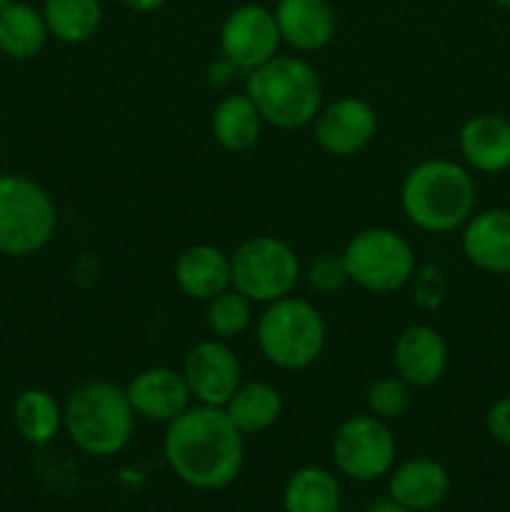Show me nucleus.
<instances>
[{
    "label": "nucleus",
    "mask_w": 510,
    "mask_h": 512,
    "mask_svg": "<svg viewBox=\"0 0 510 512\" xmlns=\"http://www.w3.org/2000/svg\"><path fill=\"white\" fill-rule=\"evenodd\" d=\"M120 3L128 10H133V13H155V10L163 8L168 0H120Z\"/></svg>",
    "instance_id": "obj_32"
},
{
    "label": "nucleus",
    "mask_w": 510,
    "mask_h": 512,
    "mask_svg": "<svg viewBox=\"0 0 510 512\" xmlns=\"http://www.w3.org/2000/svg\"><path fill=\"white\" fill-rule=\"evenodd\" d=\"M235 73H240L238 68H235L233 63H230L228 58H225V55H220L218 60H215V63H210V68H208V80L213 85H228L230 80H233V75Z\"/></svg>",
    "instance_id": "obj_31"
},
{
    "label": "nucleus",
    "mask_w": 510,
    "mask_h": 512,
    "mask_svg": "<svg viewBox=\"0 0 510 512\" xmlns=\"http://www.w3.org/2000/svg\"><path fill=\"white\" fill-rule=\"evenodd\" d=\"M478 205V185L465 165L430 158L408 170L400 185V208L425 233H453L463 228Z\"/></svg>",
    "instance_id": "obj_2"
},
{
    "label": "nucleus",
    "mask_w": 510,
    "mask_h": 512,
    "mask_svg": "<svg viewBox=\"0 0 510 512\" xmlns=\"http://www.w3.org/2000/svg\"><path fill=\"white\" fill-rule=\"evenodd\" d=\"M303 278L310 293L330 298V295H338L340 290H345V285L350 283L348 263H345L343 253H320L305 265Z\"/></svg>",
    "instance_id": "obj_28"
},
{
    "label": "nucleus",
    "mask_w": 510,
    "mask_h": 512,
    "mask_svg": "<svg viewBox=\"0 0 510 512\" xmlns=\"http://www.w3.org/2000/svg\"><path fill=\"white\" fill-rule=\"evenodd\" d=\"M280 30L273 10L245 3L225 15L220 25V53L238 70L250 73L278 55Z\"/></svg>",
    "instance_id": "obj_10"
},
{
    "label": "nucleus",
    "mask_w": 510,
    "mask_h": 512,
    "mask_svg": "<svg viewBox=\"0 0 510 512\" xmlns=\"http://www.w3.org/2000/svg\"><path fill=\"white\" fill-rule=\"evenodd\" d=\"M205 323L213 338L233 340L240 338L253 325V300L230 285L205 303Z\"/></svg>",
    "instance_id": "obj_26"
},
{
    "label": "nucleus",
    "mask_w": 510,
    "mask_h": 512,
    "mask_svg": "<svg viewBox=\"0 0 510 512\" xmlns=\"http://www.w3.org/2000/svg\"><path fill=\"white\" fill-rule=\"evenodd\" d=\"M303 278L300 258L285 240L255 235L243 240L230 255V285L253 303H275L293 295Z\"/></svg>",
    "instance_id": "obj_7"
},
{
    "label": "nucleus",
    "mask_w": 510,
    "mask_h": 512,
    "mask_svg": "<svg viewBox=\"0 0 510 512\" xmlns=\"http://www.w3.org/2000/svg\"><path fill=\"white\" fill-rule=\"evenodd\" d=\"M43 13L28 3H10L0 10V53L10 60H33L48 43Z\"/></svg>",
    "instance_id": "obj_23"
},
{
    "label": "nucleus",
    "mask_w": 510,
    "mask_h": 512,
    "mask_svg": "<svg viewBox=\"0 0 510 512\" xmlns=\"http://www.w3.org/2000/svg\"><path fill=\"white\" fill-rule=\"evenodd\" d=\"M273 13L283 43L298 53L328 48L335 38L338 20L328 0H280Z\"/></svg>",
    "instance_id": "obj_16"
},
{
    "label": "nucleus",
    "mask_w": 510,
    "mask_h": 512,
    "mask_svg": "<svg viewBox=\"0 0 510 512\" xmlns=\"http://www.w3.org/2000/svg\"><path fill=\"white\" fill-rule=\"evenodd\" d=\"M343 490L328 468L305 465L283 488V512H340Z\"/></svg>",
    "instance_id": "obj_22"
},
{
    "label": "nucleus",
    "mask_w": 510,
    "mask_h": 512,
    "mask_svg": "<svg viewBox=\"0 0 510 512\" xmlns=\"http://www.w3.org/2000/svg\"><path fill=\"white\" fill-rule=\"evenodd\" d=\"M245 75V95L273 128L300 130L313 123L323 108V83L308 60L275 55Z\"/></svg>",
    "instance_id": "obj_3"
},
{
    "label": "nucleus",
    "mask_w": 510,
    "mask_h": 512,
    "mask_svg": "<svg viewBox=\"0 0 510 512\" xmlns=\"http://www.w3.org/2000/svg\"><path fill=\"white\" fill-rule=\"evenodd\" d=\"M135 418L125 388L108 380L78 385L63 405L65 433L75 448L93 458L123 453L135 433Z\"/></svg>",
    "instance_id": "obj_4"
},
{
    "label": "nucleus",
    "mask_w": 510,
    "mask_h": 512,
    "mask_svg": "<svg viewBox=\"0 0 510 512\" xmlns=\"http://www.w3.org/2000/svg\"><path fill=\"white\" fill-rule=\"evenodd\" d=\"M58 230V208L28 175H0V255L30 258L48 248Z\"/></svg>",
    "instance_id": "obj_6"
},
{
    "label": "nucleus",
    "mask_w": 510,
    "mask_h": 512,
    "mask_svg": "<svg viewBox=\"0 0 510 512\" xmlns=\"http://www.w3.org/2000/svg\"><path fill=\"white\" fill-rule=\"evenodd\" d=\"M485 430L500 445H510V395L495 400L485 413Z\"/></svg>",
    "instance_id": "obj_30"
},
{
    "label": "nucleus",
    "mask_w": 510,
    "mask_h": 512,
    "mask_svg": "<svg viewBox=\"0 0 510 512\" xmlns=\"http://www.w3.org/2000/svg\"><path fill=\"white\" fill-rule=\"evenodd\" d=\"M458 150L465 165L478 173H505L510 168V120L495 113L473 115L460 128Z\"/></svg>",
    "instance_id": "obj_18"
},
{
    "label": "nucleus",
    "mask_w": 510,
    "mask_h": 512,
    "mask_svg": "<svg viewBox=\"0 0 510 512\" xmlns=\"http://www.w3.org/2000/svg\"><path fill=\"white\" fill-rule=\"evenodd\" d=\"M495 5H500L503 10H510V0H493Z\"/></svg>",
    "instance_id": "obj_34"
},
{
    "label": "nucleus",
    "mask_w": 510,
    "mask_h": 512,
    "mask_svg": "<svg viewBox=\"0 0 510 512\" xmlns=\"http://www.w3.org/2000/svg\"><path fill=\"white\" fill-rule=\"evenodd\" d=\"M255 340L270 365L305 370L323 355L328 325L313 303L288 295L265 305L255 325Z\"/></svg>",
    "instance_id": "obj_5"
},
{
    "label": "nucleus",
    "mask_w": 510,
    "mask_h": 512,
    "mask_svg": "<svg viewBox=\"0 0 510 512\" xmlns=\"http://www.w3.org/2000/svg\"><path fill=\"white\" fill-rule=\"evenodd\" d=\"M410 285H413V300L418 308L438 310L445 303L448 278H445L443 268H438V265H425V268L415 270Z\"/></svg>",
    "instance_id": "obj_29"
},
{
    "label": "nucleus",
    "mask_w": 510,
    "mask_h": 512,
    "mask_svg": "<svg viewBox=\"0 0 510 512\" xmlns=\"http://www.w3.org/2000/svg\"><path fill=\"white\" fill-rule=\"evenodd\" d=\"M313 133L320 150L333 158H353L378 135V113L368 100L345 95L320 108L313 120Z\"/></svg>",
    "instance_id": "obj_12"
},
{
    "label": "nucleus",
    "mask_w": 510,
    "mask_h": 512,
    "mask_svg": "<svg viewBox=\"0 0 510 512\" xmlns=\"http://www.w3.org/2000/svg\"><path fill=\"white\" fill-rule=\"evenodd\" d=\"M265 120L260 118L258 108L245 93L225 95L213 110L210 118V133L215 143L228 153H248L260 140Z\"/></svg>",
    "instance_id": "obj_20"
},
{
    "label": "nucleus",
    "mask_w": 510,
    "mask_h": 512,
    "mask_svg": "<svg viewBox=\"0 0 510 512\" xmlns=\"http://www.w3.org/2000/svg\"><path fill=\"white\" fill-rule=\"evenodd\" d=\"M395 375L410 388H433L448 370V343L433 325H408L393 345Z\"/></svg>",
    "instance_id": "obj_14"
},
{
    "label": "nucleus",
    "mask_w": 510,
    "mask_h": 512,
    "mask_svg": "<svg viewBox=\"0 0 510 512\" xmlns=\"http://www.w3.org/2000/svg\"><path fill=\"white\" fill-rule=\"evenodd\" d=\"M173 278L188 298L208 303L230 288V255L208 243L188 245L175 258Z\"/></svg>",
    "instance_id": "obj_19"
},
{
    "label": "nucleus",
    "mask_w": 510,
    "mask_h": 512,
    "mask_svg": "<svg viewBox=\"0 0 510 512\" xmlns=\"http://www.w3.org/2000/svg\"><path fill=\"white\" fill-rule=\"evenodd\" d=\"M223 410L240 433L260 435L273 428L283 415V395L275 385L250 380V383H240Z\"/></svg>",
    "instance_id": "obj_21"
},
{
    "label": "nucleus",
    "mask_w": 510,
    "mask_h": 512,
    "mask_svg": "<svg viewBox=\"0 0 510 512\" xmlns=\"http://www.w3.org/2000/svg\"><path fill=\"white\" fill-rule=\"evenodd\" d=\"M460 245L470 263L488 275L510 273V210L488 208L470 215Z\"/></svg>",
    "instance_id": "obj_15"
},
{
    "label": "nucleus",
    "mask_w": 510,
    "mask_h": 512,
    "mask_svg": "<svg viewBox=\"0 0 510 512\" xmlns=\"http://www.w3.org/2000/svg\"><path fill=\"white\" fill-rule=\"evenodd\" d=\"M185 383L198 405L223 408L243 383V365L225 340L208 338L195 343L183 360Z\"/></svg>",
    "instance_id": "obj_11"
},
{
    "label": "nucleus",
    "mask_w": 510,
    "mask_h": 512,
    "mask_svg": "<svg viewBox=\"0 0 510 512\" xmlns=\"http://www.w3.org/2000/svg\"><path fill=\"white\" fill-rule=\"evenodd\" d=\"M330 455L345 478L355 483H373L395 468L398 445L385 420L370 413L350 415L335 430Z\"/></svg>",
    "instance_id": "obj_9"
},
{
    "label": "nucleus",
    "mask_w": 510,
    "mask_h": 512,
    "mask_svg": "<svg viewBox=\"0 0 510 512\" xmlns=\"http://www.w3.org/2000/svg\"><path fill=\"white\" fill-rule=\"evenodd\" d=\"M350 283L375 295L405 288L418 270L415 250L390 228H365L348 240L343 250Z\"/></svg>",
    "instance_id": "obj_8"
},
{
    "label": "nucleus",
    "mask_w": 510,
    "mask_h": 512,
    "mask_svg": "<svg viewBox=\"0 0 510 512\" xmlns=\"http://www.w3.org/2000/svg\"><path fill=\"white\" fill-rule=\"evenodd\" d=\"M40 13L48 33L68 45L88 43L103 25L100 0H45Z\"/></svg>",
    "instance_id": "obj_25"
},
{
    "label": "nucleus",
    "mask_w": 510,
    "mask_h": 512,
    "mask_svg": "<svg viewBox=\"0 0 510 512\" xmlns=\"http://www.w3.org/2000/svg\"><path fill=\"white\" fill-rule=\"evenodd\" d=\"M365 512H413V510L403 508V505L393 503V500L388 498V500H378V503H373Z\"/></svg>",
    "instance_id": "obj_33"
},
{
    "label": "nucleus",
    "mask_w": 510,
    "mask_h": 512,
    "mask_svg": "<svg viewBox=\"0 0 510 512\" xmlns=\"http://www.w3.org/2000/svg\"><path fill=\"white\" fill-rule=\"evenodd\" d=\"M125 393H128L135 415L148 423L168 425L193 405V395H190L183 373L168 368V365H153V368L140 370L125 385Z\"/></svg>",
    "instance_id": "obj_13"
},
{
    "label": "nucleus",
    "mask_w": 510,
    "mask_h": 512,
    "mask_svg": "<svg viewBox=\"0 0 510 512\" xmlns=\"http://www.w3.org/2000/svg\"><path fill=\"white\" fill-rule=\"evenodd\" d=\"M13 423L25 443L48 445L63 428V408L48 390L28 388L15 398Z\"/></svg>",
    "instance_id": "obj_24"
},
{
    "label": "nucleus",
    "mask_w": 510,
    "mask_h": 512,
    "mask_svg": "<svg viewBox=\"0 0 510 512\" xmlns=\"http://www.w3.org/2000/svg\"><path fill=\"white\" fill-rule=\"evenodd\" d=\"M413 405V388L405 383L400 375H385L370 383L368 393H365V408L370 415L378 420H398Z\"/></svg>",
    "instance_id": "obj_27"
},
{
    "label": "nucleus",
    "mask_w": 510,
    "mask_h": 512,
    "mask_svg": "<svg viewBox=\"0 0 510 512\" xmlns=\"http://www.w3.org/2000/svg\"><path fill=\"white\" fill-rule=\"evenodd\" d=\"M450 493V473L433 458H410L390 470L388 495L413 512H430Z\"/></svg>",
    "instance_id": "obj_17"
},
{
    "label": "nucleus",
    "mask_w": 510,
    "mask_h": 512,
    "mask_svg": "<svg viewBox=\"0 0 510 512\" xmlns=\"http://www.w3.org/2000/svg\"><path fill=\"white\" fill-rule=\"evenodd\" d=\"M10 3H15V0H0V10H5V8H8Z\"/></svg>",
    "instance_id": "obj_35"
},
{
    "label": "nucleus",
    "mask_w": 510,
    "mask_h": 512,
    "mask_svg": "<svg viewBox=\"0 0 510 512\" xmlns=\"http://www.w3.org/2000/svg\"><path fill=\"white\" fill-rule=\"evenodd\" d=\"M163 455L180 483L213 493L238 480L245 465V435L223 408L190 405L165 428Z\"/></svg>",
    "instance_id": "obj_1"
}]
</instances>
